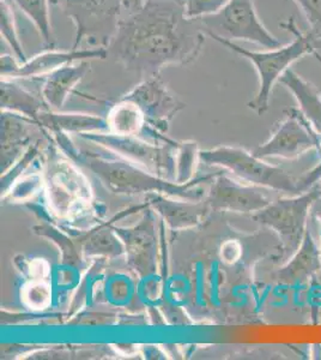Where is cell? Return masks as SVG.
Segmentation results:
<instances>
[{"label":"cell","mask_w":321,"mask_h":360,"mask_svg":"<svg viewBox=\"0 0 321 360\" xmlns=\"http://www.w3.org/2000/svg\"><path fill=\"white\" fill-rule=\"evenodd\" d=\"M207 37L180 0H142L119 21L107 51L125 70L145 78L167 66L197 62Z\"/></svg>","instance_id":"6da1fadb"},{"label":"cell","mask_w":321,"mask_h":360,"mask_svg":"<svg viewBox=\"0 0 321 360\" xmlns=\"http://www.w3.org/2000/svg\"><path fill=\"white\" fill-rule=\"evenodd\" d=\"M79 161L86 165L102 184L117 195H140V193H162L188 201H200L207 196L202 183L212 181L216 174L200 176L186 184H178L175 180L166 179L145 168L133 164L120 156L107 158L95 155L89 150H78Z\"/></svg>","instance_id":"7a4b0ae2"},{"label":"cell","mask_w":321,"mask_h":360,"mask_svg":"<svg viewBox=\"0 0 321 360\" xmlns=\"http://www.w3.org/2000/svg\"><path fill=\"white\" fill-rule=\"evenodd\" d=\"M282 27L293 34V41L288 45H283L278 49H266V51H249L228 39L209 33L208 37L215 41L230 49L234 53L252 63L259 77V88L256 96L248 103V107L256 112L258 115H263L268 111L270 98L273 94V86L278 83L282 75L299 59L307 54L313 53L317 49L312 34L302 33L299 29L293 17L285 22H282Z\"/></svg>","instance_id":"3957f363"},{"label":"cell","mask_w":321,"mask_h":360,"mask_svg":"<svg viewBox=\"0 0 321 360\" xmlns=\"http://www.w3.org/2000/svg\"><path fill=\"white\" fill-rule=\"evenodd\" d=\"M199 159L208 166L225 168L247 184L278 193L299 195L313 186L307 179L306 173L299 178L294 176L283 168L265 162L244 148L220 146L200 150Z\"/></svg>","instance_id":"277c9868"},{"label":"cell","mask_w":321,"mask_h":360,"mask_svg":"<svg viewBox=\"0 0 321 360\" xmlns=\"http://www.w3.org/2000/svg\"><path fill=\"white\" fill-rule=\"evenodd\" d=\"M142 0H51L74 23L72 49H107L119 21Z\"/></svg>","instance_id":"5b68a950"},{"label":"cell","mask_w":321,"mask_h":360,"mask_svg":"<svg viewBox=\"0 0 321 360\" xmlns=\"http://www.w3.org/2000/svg\"><path fill=\"white\" fill-rule=\"evenodd\" d=\"M320 198L319 181L305 193L271 202L264 209L253 214V220L273 231L280 238L283 252L290 257L301 245L308 229L307 224L312 208Z\"/></svg>","instance_id":"8992f818"},{"label":"cell","mask_w":321,"mask_h":360,"mask_svg":"<svg viewBox=\"0 0 321 360\" xmlns=\"http://www.w3.org/2000/svg\"><path fill=\"white\" fill-rule=\"evenodd\" d=\"M198 21L207 35L211 33L230 41L252 42L266 49L283 46L261 22L254 0H230L218 13L202 17Z\"/></svg>","instance_id":"52a82bcc"},{"label":"cell","mask_w":321,"mask_h":360,"mask_svg":"<svg viewBox=\"0 0 321 360\" xmlns=\"http://www.w3.org/2000/svg\"><path fill=\"white\" fill-rule=\"evenodd\" d=\"M81 139L105 148L114 155L129 160L139 165L157 176L175 180V149L178 143L159 146L148 142L138 136L117 135L112 132H91L83 134Z\"/></svg>","instance_id":"ba28073f"},{"label":"cell","mask_w":321,"mask_h":360,"mask_svg":"<svg viewBox=\"0 0 321 360\" xmlns=\"http://www.w3.org/2000/svg\"><path fill=\"white\" fill-rule=\"evenodd\" d=\"M122 98L138 107L148 127L163 135L167 134L176 115L186 108V103L168 88L161 74L144 78Z\"/></svg>","instance_id":"9c48e42d"},{"label":"cell","mask_w":321,"mask_h":360,"mask_svg":"<svg viewBox=\"0 0 321 360\" xmlns=\"http://www.w3.org/2000/svg\"><path fill=\"white\" fill-rule=\"evenodd\" d=\"M285 118L277 125L271 137L256 147L253 154L259 159L295 160L306 153L317 150L319 136L299 110L285 111Z\"/></svg>","instance_id":"30bf717a"},{"label":"cell","mask_w":321,"mask_h":360,"mask_svg":"<svg viewBox=\"0 0 321 360\" xmlns=\"http://www.w3.org/2000/svg\"><path fill=\"white\" fill-rule=\"evenodd\" d=\"M108 57L107 49H46L45 52L34 56L27 62L20 63L11 56H1L0 68L1 78L13 79H39L46 75L53 72L54 70L69 65L72 63L90 60V59H106Z\"/></svg>","instance_id":"8fae6325"},{"label":"cell","mask_w":321,"mask_h":360,"mask_svg":"<svg viewBox=\"0 0 321 360\" xmlns=\"http://www.w3.org/2000/svg\"><path fill=\"white\" fill-rule=\"evenodd\" d=\"M259 186L239 183L225 174H216L205 196L214 210H227L234 213L256 214L271 201Z\"/></svg>","instance_id":"7c38bea8"},{"label":"cell","mask_w":321,"mask_h":360,"mask_svg":"<svg viewBox=\"0 0 321 360\" xmlns=\"http://www.w3.org/2000/svg\"><path fill=\"white\" fill-rule=\"evenodd\" d=\"M114 231L124 244L129 266L138 273L140 278L154 273L157 255L154 219L147 215L138 225L129 229L117 227Z\"/></svg>","instance_id":"4fadbf2b"},{"label":"cell","mask_w":321,"mask_h":360,"mask_svg":"<svg viewBox=\"0 0 321 360\" xmlns=\"http://www.w3.org/2000/svg\"><path fill=\"white\" fill-rule=\"evenodd\" d=\"M42 129L37 120L25 115L1 111V173L32 147L35 135H41Z\"/></svg>","instance_id":"5bb4252c"},{"label":"cell","mask_w":321,"mask_h":360,"mask_svg":"<svg viewBox=\"0 0 321 360\" xmlns=\"http://www.w3.org/2000/svg\"><path fill=\"white\" fill-rule=\"evenodd\" d=\"M321 269V248L307 229L301 245L275 273V281L283 286L305 283Z\"/></svg>","instance_id":"9a60e30c"},{"label":"cell","mask_w":321,"mask_h":360,"mask_svg":"<svg viewBox=\"0 0 321 360\" xmlns=\"http://www.w3.org/2000/svg\"><path fill=\"white\" fill-rule=\"evenodd\" d=\"M148 201L173 229H191L199 225L211 210L205 197L200 201H176L174 197L162 193H149Z\"/></svg>","instance_id":"2e32d148"},{"label":"cell","mask_w":321,"mask_h":360,"mask_svg":"<svg viewBox=\"0 0 321 360\" xmlns=\"http://www.w3.org/2000/svg\"><path fill=\"white\" fill-rule=\"evenodd\" d=\"M89 71V60H83L63 66L39 78L41 79L40 94L49 110L60 111L69 95L74 91V86L86 77Z\"/></svg>","instance_id":"e0dca14e"},{"label":"cell","mask_w":321,"mask_h":360,"mask_svg":"<svg viewBox=\"0 0 321 360\" xmlns=\"http://www.w3.org/2000/svg\"><path fill=\"white\" fill-rule=\"evenodd\" d=\"M278 83L283 84L294 95L299 105V111L301 112L315 134L321 136L320 90L291 68L282 75Z\"/></svg>","instance_id":"ac0fdd59"},{"label":"cell","mask_w":321,"mask_h":360,"mask_svg":"<svg viewBox=\"0 0 321 360\" xmlns=\"http://www.w3.org/2000/svg\"><path fill=\"white\" fill-rule=\"evenodd\" d=\"M0 93L1 111L16 112L39 123L41 115L49 110L42 96H37L30 90L25 89L18 83V79L1 78Z\"/></svg>","instance_id":"d6986e66"},{"label":"cell","mask_w":321,"mask_h":360,"mask_svg":"<svg viewBox=\"0 0 321 360\" xmlns=\"http://www.w3.org/2000/svg\"><path fill=\"white\" fill-rule=\"evenodd\" d=\"M39 124L47 131H63L65 134H91V132L108 131L106 118L84 113H59V112H44L39 119Z\"/></svg>","instance_id":"ffe728a7"},{"label":"cell","mask_w":321,"mask_h":360,"mask_svg":"<svg viewBox=\"0 0 321 360\" xmlns=\"http://www.w3.org/2000/svg\"><path fill=\"white\" fill-rule=\"evenodd\" d=\"M108 131L117 135L138 136L145 135L151 129L148 127L142 112L132 101L122 98L110 108L108 117ZM154 130V129H152Z\"/></svg>","instance_id":"44dd1931"},{"label":"cell","mask_w":321,"mask_h":360,"mask_svg":"<svg viewBox=\"0 0 321 360\" xmlns=\"http://www.w3.org/2000/svg\"><path fill=\"white\" fill-rule=\"evenodd\" d=\"M13 4L33 23L44 47L46 49H55V37L49 13L51 0H13Z\"/></svg>","instance_id":"7402d4cb"},{"label":"cell","mask_w":321,"mask_h":360,"mask_svg":"<svg viewBox=\"0 0 321 360\" xmlns=\"http://www.w3.org/2000/svg\"><path fill=\"white\" fill-rule=\"evenodd\" d=\"M199 148L195 141H186L178 143L175 149V181L178 184H186L193 180L199 160Z\"/></svg>","instance_id":"603a6c76"},{"label":"cell","mask_w":321,"mask_h":360,"mask_svg":"<svg viewBox=\"0 0 321 360\" xmlns=\"http://www.w3.org/2000/svg\"><path fill=\"white\" fill-rule=\"evenodd\" d=\"M114 229H102L94 231L91 236L83 244V250L88 256L105 255L108 257H115L122 254L125 248H122V240Z\"/></svg>","instance_id":"cb8c5ba5"},{"label":"cell","mask_w":321,"mask_h":360,"mask_svg":"<svg viewBox=\"0 0 321 360\" xmlns=\"http://www.w3.org/2000/svg\"><path fill=\"white\" fill-rule=\"evenodd\" d=\"M0 33L1 39H4L10 49H13V57L20 63L27 62L28 58L25 56V49L18 37L15 13L10 0H1L0 3Z\"/></svg>","instance_id":"d4e9b609"},{"label":"cell","mask_w":321,"mask_h":360,"mask_svg":"<svg viewBox=\"0 0 321 360\" xmlns=\"http://www.w3.org/2000/svg\"><path fill=\"white\" fill-rule=\"evenodd\" d=\"M230 0H180L186 16L192 20L214 15L223 8Z\"/></svg>","instance_id":"484cf974"},{"label":"cell","mask_w":321,"mask_h":360,"mask_svg":"<svg viewBox=\"0 0 321 360\" xmlns=\"http://www.w3.org/2000/svg\"><path fill=\"white\" fill-rule=\"evenodd\" d=\"M305 15L317 47H321V0H294Z\"/></svg>","instance_id":"4316f807"},{"label":"cell","mask_w":321,"mask_h":360,"mask_svg":"<svg viewBox=\"0 0 321 360\" xmlns=\"http://www.w3.org/2000/svg\"><path fill=\"white\" fill-rule=\"evenodd\" d=\"M37 293H35L34 287L32 283L27 287V293H25V300L28 305L33 307L34 309H45L49 304V292L47 288L48 287L42 285V283H37Z\"/></svg>","instance_id":"83f0119b"},{"label":"cell","mask_w":321,"mask_h":360,"mask_svg":"<svg viewBox=\"0 0 321 360\" xmlns=\"http://www.w3.org/2000/svg\"><path fill=\"white\" fill-rule=\"evenodd\" d=\"M310 214H313L317 221H321V198L314 203L313 208H312Z\"/></svg>","instance_id":"f1b7e54d"},{"label":"cell","mask_w":321,"mask_h":360,"mask_svg":"<svg viewBox=\"0 0 321 360\" xmlns=\"http://www.w3.org/2000/svg\"><path fill=\"white\" fill-rule=\"evenodd\" d=\"M28 190H30V191H33L34 188H35V183H33V181H32V183H30V181H28ZM20 191H22V193H22V196H23V195H25V191H27V188H25V190H20ZM20 191H15V193H20ZM22 196H20V198H22Z\"/></svg>","instance_id":"f546056e"},{"label":"cell","mask_w":321,"mask_h":360,"mask_svg":"<svg viewBox=\"0 0 321 360\" xmlns=\"http://www.w3.org/2000/svg\"><path fill=\"white\" fill-rule=\"evenodd\" d=\"M314 57L317 58V62L320 63L321 64V54L319 53V51H317V49H315V51H314L313 53Z\"/></svg>","instance_id":"4dcf8cb0"},{"label":"cell","mask_w":321,"mask_h":360,"mask_svg":"<svg viewBox=\"0 0 321 360\" xmlns=\"http://www.w3.org/2000/svg\"><path fill=\"white\" fill-rule=\"evenodd\" d=\"M319 237H320V248H321V221H319Z\"/></svg>","instance_id":"1f68e13d"}]
</instances>
